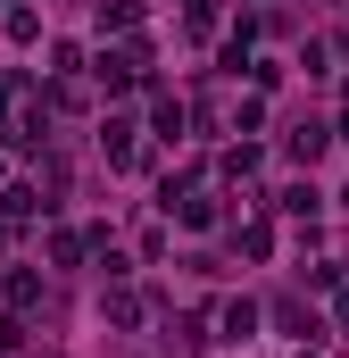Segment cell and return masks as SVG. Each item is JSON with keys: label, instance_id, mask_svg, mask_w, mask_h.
<instances>
[{"label": "cell", "instance_id": "6da1fadb", "mask_svg": "<svg viewBox=\"0 0 349 358\" xmlns=\"http://www.w3.org/2000/svg\"><path fill=\"white\" fill-rule=\"evenodd\" d=\"M250 334H258V308L233 300V308H225V342H250Z\"/></svg>", "mask_w": 349, "mask_h": 358}]
</instances>
